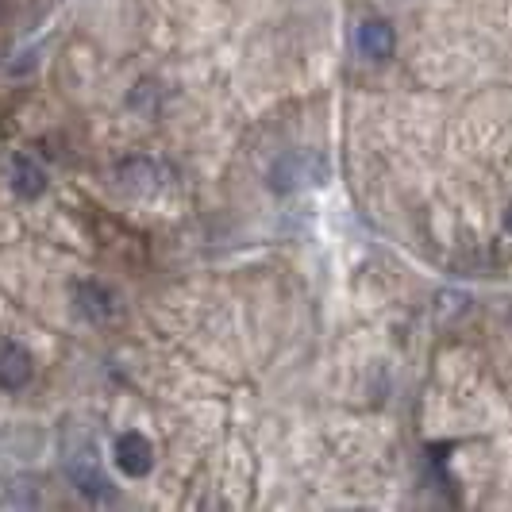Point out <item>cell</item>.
Instances as JSON below:
<instances>
[{
	"instance_id": "cell-1",
	"label": "cell",
	"mask_w": 512,
	"mask_h": 512,
	"mask_svg": "<svg viewBox=\"0 0 512 512\" xmlns=\"http://www.w3.org/2000/svg\"><path fill=\"white\" fill-rule=\"evenodd\" d=\"M324 181V162L316 154H285L282 162L270 170V185L278 193H297L305 185H316Z\"/></svg>"
},
{
	"instance_id": "cell-2",
	"label": "cell",
	"mask_w": 512,
	"mask_h": 512,
	"mask_svg": "<svg viewBox=\"0 0 512 512\" xmlns=\"http://www.w3.org/2000/svg\"><path fill=\"white\" fill-rule=\"evenodd\" d=\"M116 466L128 474V478H147L154 466V447L143 432H124L116 439Z\"/></svg>"
},
{
	"instance_id": "cell-3",
	"label": "cell",
	"mask_w": 512,
	"mask_h": 512,
	"mask_svg": "<svg viewBox=\"0 0 512 512\" xmlns=\"http://www.w3.org/2000/svg\"><path fill=\"white\" fill-rule=\"evenodd\" d=\"M74 305L85 320L104 324V320H112V316H116V293H112V289H104L101 282H81L74 289Z\"/></svg>"
},
{
	"instance_id": "cell-4",
	"label": "cell",
	"mask_w": 512,
	"mask_h": 512,
	"mask_svg": "<svg viewBox=\"0 0 512 512\" xmlns=\"http://www.w3.org/2000/svg\"><path fill=\"white\" fill-rule=\"evenodd\" d=\"M8 185H12L16 197L31 201V197H39V193L47 189V170H43L31 154H16V158L8 162Z\"/></svg>"
},
{
	"instance_id": "cell-5",
	"label": "cell",
	"mask_w": 512,
	"mask_h": 512,
	"mask_svg": "<svg viewBox=\"0 0 512 512\" xmlns=\"http://www.w3.org/2000/svg\"><path fill=\"white\" fill-rule=\"evenodd\" d=\"M31 370L35 362L24 347L12 339H0V389H24L31 382Z\"/></svg>"
},
{
	"instance_id": "cell-6",
	"label": "cell",
	"mask_w": 512,
	"mask_h": 512,
	"mask_svg": "<svg viewBox=\"0 0 512 512\" xmlns=\"http://www.w3.org/2000/svg\"><path fill=\"white\" fill-rule=\"evenodd\" d=\"M355 43H359V54H366V58H385L397 47V35L385 20H366L355 35Z\"/></svg>"
},
{
	"instance_id": "cell-7",
	"label": "cell",
	"mask_w": 512,
	"mask_h": 512,
	"mask_svg": "<svg viewBox=\"0 0 512 512\" xmlns=\"http://www.w3.org/2000/svg\"><path fill=\"white\" fill-rule=\"evenodd\" d=\"M70 478H74V486L81 489L85 497H112V486H108V478L101 474L97 459L74 462V466H70Z\"/></svg>"
},
{
	"instance_id": "cell-8",
	"label": "cell",
	"mask_w": 512,
	"mask_h": 512,
	"mask_svg": "<svg viewBox=\"0 0 512 512\" xmlns=\"http://www.w3.org/2000/svg\"><path fill=\"white\" fill-rule=\"evenodd\" d=\"M505 231H509V235H512V205L505 208Z\"/></svg>"
}]
</instances>
